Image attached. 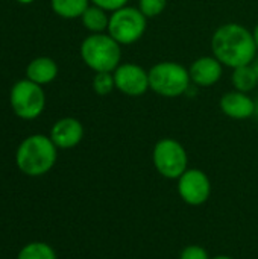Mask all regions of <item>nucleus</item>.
<instances>
[{
    "mask_svg": "<svg viewBox=\"0 0 258 259\" xmlns=\"http://www.w3.org/2000/svg\"><path fill=\"white\" fill-rule=\"evenodd\" d=\"M211 50L213 56L230 68L252 64L258 53L252 32L239 23L219 26L211 36Z\"/></svg>",
    "mask_w": 258,
    "mask_h": 259,
    "instance_id": "f257e3e1",
    "label": "nucleus"
},
{
    "mask_svg": "<svg viewBox=\"0 0 258 259\" xmlns=\"http://www.w3.org/2000/svg\"><path fill=\"white\" fill-rule=\"evenodd\" d=\"M56 146L50 137L35 134L23 140L15 153V164L27 176H43L50 171L56 162Z\"/></svg>",
    "mask_w": 258,
    "mask_h": 259,
    "instance_id": "f03ea898",
    "label": "nucleus"
},
{
    "mask_svg": "<svg viewBox=\"0 0 258 259\" xmlns=\"http://www.w3.org/2000/svg\"><path fill=\"white\" fill-rule=\"evenodd\" d=\"M81 58L94 73L114 71L122 64V44L108 32L90 33L81 44Z\"/></svg>",
    "mask_w": 258,
    "mask_h": 259,
    "instance_id": "7ed1b4c3",
    "label": "nucleus"
},
{
    "mask_svg": "<svg viewBox=\"0 0 258 259\" xmlns=\"http://www.w3.org/2000/svg\"><path fill=\"white\" fill-rule=\"evenodd\" d=\"M149 88L166 99L181 97L192 88L189 68L175 61H161L149 70Z\"/></svg>",
    "mask_w": 258,
    "mask_h": 259,
    "instance_id": "20e7f679",
    "label": "nucleus"
},
{
    "mask_svg": "<svg viewBox=\"0 0 258 259\" xmlns=\"http://www.w3.org/2000/svg\"><path fill=\"white\" fill-rule=\"evenodd\" d=\"M148 29V17L134 6H123L109 14L108 33L122 46L141 39Z\"/></svg>",
    "mask_w": 258,
    "mask_h": 259,
    "instance_id": "39448f33",
    "label": "nucleus"
},
{
    "mask_svg": "<svg viewBox=\"0 0 258 259\" xmlns=\"http://www.w3.org/2000/svg\"><path fill=\"white\" fill-rule=\"evenodd\" d=\"M155 170L166 179H179L189 165V156L184 146L173 138L157 141L152 152Z\"/></svg>",
    "mask_w": 258,
    "mask_h": 259,
    "instance_id": "423d86ee",
    "label": "nucleus"
},
{
    "mask_svg": "<svg viewBox=\"0 0 258 259\" xmlns=\"http://www.w3.org/2000/svg\"><path fill=\"white\" fill-rule=\"evenodd\" d=\"M9 102L17 117L23 120H33L44 111L46 94L41 85L29 79H23L12 87Z\"/></svg>",
    "mask_w": 258,
    "mask_h": 259,
    "instance_id": "0eeeda50",
    "label": "nucleus"
},
{
    "mask_svg": "<svg viewBox=\"0 0 258 259\" xmlns=\"http://www.w3.org/2000/svg\"><path fill=\"white\" fill-rule=\"evenodd\" d=\"M116 90L128 97H140L148 93L149 88V71L138 64L123 62L114 71Z\"/></svg>",
    "mask_w": 258,
    "mask_h": 259,
    "instance_id": "6e6552de",
    "label": "nucleus"
},
{
    "mask_svg": "<svg viewBox=\"0 0 258 259\" xmlns=\"http://www.w3.org/2000/svg\"><path fill=\"white\" fill-rule=\"evenodd\" d=\"M179 197L192 206L205 203L211 194V184L208 176L199 168H187L178 179Z\"/></svg>",
    "mask_w": 258,
    "mask_h": 259,
    "instance_id": "1a4fd4ad",
    "label": "nucleus"
},
{
    "mask_svg": "<svg viewBox=\"0 0 258 259\" xmlns=\"http://www.w3.org/2000/svg\"><path fill=\"white\" fill-rule=\"evenodd\" d=\"M189 73L190 80L195 87L208 88L220 80L224 74V65L214 56H201L192 62V65L189 67Z\"/></svg>",
    "mask_w": 258,
    "mask_h": 259,
    "instance_id": "9d476101",
    "label": "nucleus"
},
{
    "mask_svg": "<svg viewBox=\"0 0 258 259\" xmlns=\"http://www.w3.org/2000/svg\"><path fill=\"white\" fill-rule=\"evenodd\" d=\"M219 106L222 112L234 120H246L255 115L257 102L248 96V93L242 91H228L220 97Z\"/></svg>",
    "mask_w": 258,
    "mask_h": 259,
    "instance_id": "9b49d317",
    "label": "nucleus"
},
{
    "mask_svg": "<svg viewBox=\"0 0 258 259\" xmlns=\"http://www.w3.org/2000/svg\"><path fill=\"white\" fill-rule=\"evenodd\" d=\"M84 138V126L78 118L64 117L50 129V140L58 149H73Z\"/></svg>",
    "mask_w": 258,
    "mask_h": 259,
    "instance_id": "f8f14e48",
    "label": "nucleus"
},
{
    "mask_svg": "<svg viewBox=\"0 0 258 259\" xmlns=\"http://www.w3.org/2000/svg\"><path fill=\"white\" fill-rule=\"evenodd\" d=\"M56 76H58V65L52 58H47V56L35 58L26 67V79L41 87L55 80Z\"/></svg>",
    "mask_w": 258,
    "mask_h": 259,
    "instance_id": "ddd939ff",
    "label": "nucleus"
},
{
    "mask_svg": "<svg viewBox=\"0 0 258 259\" xmlns=\"http://www.w3.org/2000/svg\"><path fill=\"white\" fill-rule=\"evenodd\" d=\"M82 24L87 30H90L91 33H103L108 30V24H109V14L108 11L96 6V5H90L85 12L81 17Z\"/></svg>",
    "mask_w": 258,
    "mask_h": 259,
    "instance_id": "4468645a",
    "label": "nucleus"
},
{
    "mask_svg": "<svg viewBox=\"0 0 258 259\" xmlns=\"http://www.w3.org/2000/svg\"><path fill=\"white\" fill-rule=\"evenodd\" d=\"M90 3V0H50L52 11L67 20L81 18Z\"/></svg>",
    "mask_w": 258,
    "mask_h": 259,
    "instance_id": "2eb2a0df",
    "label": "nucleus"
},
{
    "mask_svg": "<svg viewBox=\"0 0 258 259\" xmlns=\"http://www.w3.org/2000/svg\"><path fill=\"white\" fill-rule=\"evenodd\" d=\"M231 82L234 85V90L242 91V93H251L258 83V79L252 65L249 64V65H242V67L233 68Z\"/></svg>",
    "mask_w": 258,
    "mask_h": 259,
    "instance_id": "dca6fc26",
    "label": "nucleus"
},
{
    "mask_svg": "<svg viewBox=\"0 0 258 259\" xmlns=\"http://www.w3.org/2000/svg\"><path fill=\"white\" fill-rule=\"evenodd\" d=\"M17 259H56L55 250L41 241H33L26 244L20 252Z\"/></svg>",
    "mask_w": 258,
    "mask_h": 259,
    "instance_id": "f3484780",
    "label": "nucleus"
},
{
    "mask_svg": "<svg viewBox=\"0 0 258 259\" xmlns=\"http://www.w3.org/2000/svg\"><path fill=\"white\" fill-rule=\"evenodd\" d=\"M93 90L97 96H108L116 90V82H114V74L113 71H102L96 73L93 77Z\"/></svg>",
    "mask_w": 258,
    "mask_h": 259,
    "instance_id": "a211bd4d",
    "label": "nucleus"
},
{
    "mask_svg": "<svg viewBox=\"0 0 258 259\" xmlns=\"http://www.w3.org/2000/svg\"><path fill=\"white\" fill-rule=\"evenodd\" d=\"M167 0H138V9L148 17L155 18L164 12Z\"/></svg>",
    "mask_w": 258,
    "mask_h": 259,
    "instance_id": "6ab92c4d",
    "label": "nucleus"
},
{
    "mask_svg": "<svg viewBox=\"0 0 258 259\" xmlns=\"http://www.w3.org/2000/svg\"><path fill=\"white\" fill-rule=\"evenodd\" d=\"M179 259H210V256H208V252L204 247L193 244V246H187L181 252Z\"/></svg>",
    "mask_w": 258,
    "mask_h": 259,
    "instance_id": "aec40b11",
    "label": "nucleus"
},
{
    "mask_svg": "<svg viewBox=\"0 0 258 259\" xmlns=\"http://www.w3.org/2000/svg\"><path fill=\"white\" fill-rule=\"evenodd\" d=\"M91 5H96L108 12H114L123 6H128V2L129 0H90Z\"/></svg>",
    "mask_w": 258,
    "mask_h": 259,
    "instance_id": "412c9836",
    "label": "nucleus"
},
{
    "mask_svg": "<svg viewBox=\"0 0 258 259\" xmlns=\"http://www.w3.org/2000/svg\"><path fill=\"white\" fill-rule=\"evenodd\" d=\"M251 65H252V68H254V71H255V76H257V79H258V55H257V58L252 61V64H251Z\"/></svg>",
    "mask_w": 258,
    "mask_h": 259,
    "instance_id": "4be33fe9",
    "label": "nucleus"
},
{
    "mask_svg": "<svg viewBox=\"0 0 258 259\" xmlns=\"http://www.w3.org/2000/svg\"><path fill=\"white\" fill-rule=\"evenodd\" d=\"M252 35H254V39H255V46H257V50H258V24L254 27V30H252Z\"/></svg>",
    "mask_w": 258,
    "mask_h": 259,
    "instance_id": "5701e85b",
    "label": "nucleus"
},
{
    "mask_svg": "<svg viewBox=\"0 0 258 259\" xmlns=\"http://www.w3.org/2000/svg\"><path fill=\"white\" fill-rule=\"evenodd\" d=\"M20 3H32L33 0H18Z\"/></svg>",
    "mask_w": 258,
    "mask_h": 259,
    "instance_id": "b1692460",
    "label": "nucleus"
},
{
    "mask_svg": "<svg viewBox=\"0 0 258 259\" xmlns=\"http://www.w3.org/2000/svg\"><path fill=\"white\" fill-rule=\"evenodd\" d=\"M213 259H233V258H230V256H216V258H213Z\"/></svg>",
    "mask_w": 258,
    "mask_h": 259,
    "instance_id": "393cba45",
    "label": "nucleus"
}]
</instances>
